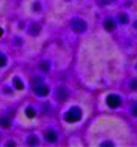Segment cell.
<instances>
[{"label":"cell","instance_id":"9","mask_svg":"<svg viewBox=\"0 0 137 147\" xmlns=\"http://www.w3.org/2000/svg\"><path fill=\"white\" fill-rule=\"evenodd\" d=\"M39 68L42 70V71H50V62H48V61L39 62Z\"/></svg>","mask_w":137,"mask_h":147},{"label":"cell","instance_id":"2","mask_svg":"<svg viewBox=\"0 0 137 147\" xmlns=\"http://www.w3.org/2000/svg\"><path fill=\"white\" fill-rule=\"evenodd\" d=\"M33 90H35V92H36L38 96H47V94H48V86L44 85V84L41 82L39 78H36V82H35Z\"/></svg>","mask_w":137,"mask_h":147},{"label":"cell","instance_id":"19","mask_svg":"<svg viewBox=\"0 0 137 147\" xmlns=\"http://www.w3.org/2000/svg\"><path fill=\"white\" fill-rule=\"evenodd\" d=\"M136 26H137V24H136Z\"/></svg>","mask_w":137,"mask_h":147},{"label":"cell","instance_id":"16","mask_svg":"<svg viewBox=\"0 0 137 147\" xmlns=\"http://www.w3.org/2000/svg\"><path fill=\"white\" fill-rule=\"evenodd\" d=\"M131 114L137 117V103H136V105H133V106H131Z\"/></svg>","mask_w":137,"mask_h":147},{"label":"cell","instance_id":"18","mask_svg":"<svg viewBox=\"0 0 137 147\" xmlns=\"http://www.w3.org/2000/svg\"><path fill=\"white\" fill-rule=\"evenodd\" d=\"M2 34H3V30H2V29H0V36H2Z\"/></svg>","mask_w":137,"mask_h":147},{"label":"cell","instance_id":"8","mask_svg":"<svg viewBox=\"0 0 137 147\" xmlns=\"http://www.w3.org/2000/svg\"><path fill=\"white\" fill-rule=\"evenodd\" d=\"M39 30H41V26H39V24H32L29 34H30V35H38V34H39Z\"/></svg>","mask_w":137,"mask_h":147},{"label":"cell","instance_id":"14","mask_svg":"<svg viewBox=\"0 0 137 147\" xmlns=\"http://www.w3.org/2000/svg\"><path fill=\"white\" fill-rule=\"evenodd\" d=\"M5 64H6V56H5V55H2V53H0V67H3Z\"/></svg>","mask_w":137,"mask_h":147},{"label":"cell","instance_id":"17","mask_svg":"<svg viewBox=\"0 0 137 147\" xmlns=\"http://www.w3.org/2000/svg\"><path fill=\"white\" fill-rule=\"evenodd\" d=\"M130 86H131L133 90H137V80H133V82L130 84Z\"/></svg>","mask_w":137,"mask_h":147},{"label":"cell","instance_id":"7","mask_svg":"<svg viewBox=\"0 0 137 147\" xmlns=\"http://www.w3.org/2000/svg\"><path fill=\"white\" fill-rule=\"evenodd\" d=\"M104 28H106L107 30H113L114 29V21L112 18H106V21H104Z\"/></svg>","mask_w":137,"mask_h":147},{"label":"cell","instance_id":"10","mask_svg":"<svg viewBox=\"0 0 137 147\" xmlns=\"http://www.w3.org/2000/svg\"><path fill=\"white\" fill-rule=\"evenodd\" d=\"M14 86H15L17 90H23V88H24V85H23V82H21L20 78H15V79H14Z\"/></svg>","mask_w":137,"mask_h":147},{"label":"cell","instance_id":"6","mask_svg":"<svg viewBox=\"0 0 137 147\" xmlns=\"http://www.w3.org/2000/svg\"><path fill=\"white\" fill-rule=\"evenodd\" d=\"M45 140L47 141H56L57 140V135H56V132H54V130H47L45 132Z\"/></svg>","mask_w":137,"mask_h":147},{"label":"cell","instance_id":"15","mask_svg":"<svg viewBox=\"0 0 137 147\" xmlns=\"http://www.w3.org/2000/svg\"><path fill=\"white\" fill-rule=\"evenodd\" d=\"M119 20L122 21V23H127V21H128V18H127V15H125V14H120L119 15Z\"/></svg>","mask_w":137,"mask_h":147},{"label":"cell","instance_id":"13","mask_svg":"<svg viewBox=\"0 0 137 147\" xmlns=\"http://www.w3.org/2000/svg\"><path fill=\"white\" fill-rule=\"evenodd\" d=\"M26 114H27V117H30V118L36 115V112H35L33 108H27V109H26Z\"/></svg>","mask_w":137,"mask_h":147},{"label":"cell","instance_id":"1","mask_svg":"<svg viewBox=\"0 0 137 147\" xmlns=\"http://www.w3.org/2000/svg\"><path fill=\"white\" fill-rule=\"evenodd\" d=\"M80 117H81V111L78 109V108H72V109H69L67 114H65V120H67L68 123L77 121V120H80Z\"/></svg>","mask_w":137,"mask_h":147},{"label":"cell","instance_id":"5","mask_svg":"<svg viewBox=\"0 0 137 147\" xmlns=\"http://www.w3.org/2000/svg\"><path fill=\"white\" fill-rule=\"evenodd\" d=\"M67 96H68V91L65 88H59L57 92H56V97L59 100H65V99H67Z\"/></svg>","mask_w":137,"mask_h":147},{"label":"cell","instance_id":"12","mask_svg":"<svg viewBox=\"0 0 137 147\" xmlns=\"http://www.w3.org/2000/svg\"><path fill=\"white\" fill-rule=\"evenodd\" d=\"M0 126H2V127H8L9 126V118L8 117H0Z\"/></svg>","mask_w":137,"mask_h":147},{"label":"cell","instance_id":"3","mask_svg":"<svg viewBox=\"0 0 137 147\" xmlns=\"http://www.w3.org/2000/svg\"><path fill=\"white\" fill-rule=\"evenodd\" d=\"M71 28L75 32H84L86 30V23L81 18H75V20L71 21Z\"/></svg>","mask_w":137,"mask_h":147},{"label":"cell","instance_id":"11","mask_svg":"<svg viewBox=\"0 0 137 147\" xmlns=\"http://www.w3.org/2000/svg\"><path fill=\"white\" fill-rule=\"evenodd\" d=\"M27 144H30V146L38 144V137H35V135H30V137L27 138Z\"/></svg>","mask_w":137,"mask_h":147},{"label":"cell","instance_id":"4","mask_svg":"<svg viewBox=\"0 0 137 147\" xmlns=\"http://www.w3.org/2000/svg\"><path fill=\"white\" fill-rule=\"evenodd\" d=\"M107 105L110 108H118L120 105V99L118 96H108L107 97Z\"/></svg>","mask_w":137,"mask_h":147}]
</instances>
